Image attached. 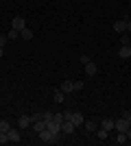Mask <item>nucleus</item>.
Segmentation results:
<instances>
[{
	"instance_id": "obj_1",
	"label": "nucleus",
	"mask_w": 131,
	"mask_h": 146,
	"mask_svg": "<svg viewBox=\"0 0 131 146\" xmlns=\"http://www.w3.org/2000/svg\"><path fill=\"white\" fill-rule=\"evenodd\" d=\"M46 129H48L50 133H55V137L59 140V133H61V122H57L55 118H53V120L46 122Z\"/></svg>"
},
{
	"instance_id": "obj_2",
	"label": "nucleus",
	"mask_w": 131,
	"mask_h": 146,
	"mask_svg": "<svg viewBox=\"0 0 131 146\" xmlns=\"http://www.w3.org/2000/svg\"><path fill=\"white\" fill-rule=\"evenodd\" d=\"M37 135H39V140H42V142H46V144H55V142H57L55 133H50L48 129H44V131H39Z\"/></svg>"
},
{
	"instance_id": "obj_3",
	"label": "nucleus",
	"mask_w": 131,
	"mask_h": 146,
	"mask_svg": "<svg viewBox=\"0 0 131 146\" xmlns=\"http://www.w3.org/2000/svg\"><path fill=\"white\" fill-rule=\"evenodd\" d=\"M114 129H116L118 133H127V129H129V122H127V118H120V120H114Z\"/></svg>"
},
{
	"instance_id": "obj_4",
	"label": "nucleus",
	"mask_w": 131,
	"mask_h": 146,
	"mask_svg": "<svg viewBox=\"0 0 131 146\" xmlns=\"http://www.w3.org/2000/svg\"><path fill=\"white\" fill-rule=\"evenodd\" d=\"M7 135H9V142H13V144L22 140V135H20V131H18V129H13V127L9 129V131H7Z\"/></svg>"
},
{
	"instance_id": "obj_5",
	"label": "nucleus",
	"mask_w": 131,
	"mask_h": 146,
	"mask_svg": "<svg viewBox=\"0 0 131 146\" xmlns=\"http://www.w3.org/2000/svg\"><path fill=\"white\" fill-rule=\"evenodd\" d=\"M114 31H116L118 35H120V33H125V31H127V20L125 18H122V20H116V22H114Z\"/></svg>"
},
{
	"instance_id": "obj_6",
	"label": "nucleus",
	"mask_w": 131,
	"mask_h": 146,
	"mask_svg": "<svg viewBox=\"0 0 131 146\" xmlns=\"http://www.w3.org/2000/svg\"><path fill=\"white\" fill-rule=\"evenodd\" d=\"M11 29H15V31H22V29H26V20H24V18H13V22H11Z\"/></svg>"
},
{
	"instance_id": "obj_7",
	"label": "nucleus",
	"mask_w": 131,
	"mask_h": 146,
	"mask_svg": "<svg viewBox=\"0 0 131 146\" xmlns=\"http://www.w3.org/2000/svg\"><path fill=\"white\" fill-rule=\"evenodd\" d=\"M74 124H72V120H63L61 122V133H66V135H68V133H72V131H74Z\"/></svg>"
},
{
	"instance_id": "obj_8",
	"label": "nucleus",
	"mask_w": 131,
	"mask_h": 146,
	"mask_svg": "<svg viewBox=\"0 0 131 146\" xmlns=\"http://www.w3.org/2000/svg\"><path fill=\"white\" fill-rule=\"evenodd\" d=\"M31 124H33V120L29 116H20L18 118V127L20 129H26V127H31Z\"/></svg>"
},
{
	"instance_id": "obj_9",
	"label": "nucleus",
	"mask_w": 131,
	"mask_h": 146,
	"mask_svg": "<svg viewBox=\"0 0 131 146\" xmlns=\"http://www.w3.org/2000/svg\"><path fill=\"white\" fill-rule=\"evenodd\" d=\"M59 90H61L63 94H70V92H74V83H72V81H63Z\"/></svg>"
},
{
	"instance_id": "obj_10",
	"label": "nucleus",
	"mask_w": 131,
	"mask_h": 146,
	"mask_svg": "<svg viewBox=\"0 0 131 146\" xmlns=\"http://www.w3.org/2000/svg\"><path fill=\"white\" fill-rule=\"evenodd\" d=\"M70 120H72L74 127H81V124H83V116L79 113V111H72V118H70Z\"/></svg>"
},
{
	"instance_id": "obj_11",
	"label": "nucleus",
	"mask_w": 131,
	"mask_h": 146,
	"mask_svg": "<svg viewBox=\"0 0 131 146\" xmlns=\"http://www.w3.org/2000/svg\"><path fill=\"white\" fill-rule=\"evenodd\" d=\"M118 55L122 57V59H129V57H131V46H129V44H127V46H122V48L118 50Z\"/></svg>"
},
{
	"instance_id": "obj_12",
	"label": "nucleus",
	"mask_w": 131,
	"mask_h": 146,
	"mask_svg": "<svg viewBox=\"0 0 131 146\" xmlns=\"http://www.w3.org/2000/svg\"><path fill=\"white\" fill-rule=\"evenodd\" d=\"M85 74H87V76H94V74H96V66H94L92 61H87V63H85Z\"/></svg>"
},
{
	"instance_id": "obj_13",
	"label": "nucleus",
	"mask_w": 131,
	"mask_h": 146,
	"mask_svg": "<svg viewBox=\"0 0 131 146\" xmlns=\"http://www.w3.org/2000/svg\"><path fill=\"white\" fill-rule=\"evenodd\" d=\"M100 129H105V131H114V120H109V118H105V120L100 122Z\"/></svg>"
},
{
	"instance_id": "obj_14",
	"label": "nucleus",
	"mask_w": 131,
	"mask_h": 146,
	"mask_svg": "<svg viewBox=\"0 0 131 146\" xmlns=\"http://www.w3.org/2000/svg\"><path fill=\"white\" fill-rule=\"evenodd\" d=\"M33 129H35V133H39V131H44L46 129V120H37V122H33Z\"/></svg>"
},
{
	"instance_id": "obj_15",
	"label": "nucleus",
	"mask_w": 131,
	"mask_h": 146,
	"mask_svg": "<svg viewBox=\"0 0 131 146\" xmlns=\"http://www.w3.org/2000/svg\"><path fill=\"white\" fill-rule=\"evenodd\" d=\"M20 37H22V39H31V37H33V31L31 29H22V31H20Z\"/></svg>"
},
{
	"instance_id": "obj_16",
	"label": "nucleus",
	"mask_w": 131,
	"mask_h": 146,
	"mask_svg": "<svg viewBox=\"0 0 131 146\" xmlns=\"http://www.w3.org/2000/svg\"><path fill=\"white\" fill-rule=\"evenodd\" d=\"M53 98H55V103H63V98H66V94H63L61 90H57V92H55V96H53Z\"/></svg>"
},
{
	"instance_id": "obj_17",
	"label": "nucleus",
	"mask_w": 131,
	"mask_h": 146,
	"mask_svg": "<svg viewBox=\"0 0 131 146\" xmlns=\"http://www.w3.org/2000/svg\"><path fill=\"white\" fill-rule=\"evenodd\" d=\"M85 131L94 133V131H96V122H85Z\"/></svg>"
},
{
	"instance_id": "obj_18",
	"label": "nucleus",
	"mask_w": 131,
	"mask_h": 146,
	"mask_svg": "<svg viewBox=\"0 0 131 146\" xmlns=\"http://www.w3.org/2000/svg\"><path fill=\"white\" fill-rule=\"evenodd\" d=\"M109 137V131H105V129H98V140H107Z\"/></svg>"
},
{
	"instance_id": "obj_19",
	"label": "nucleus",
	"mask_w": 131,
	"mask_h": 146,
	"mask_svg": "<svg viewBox=\"0 0 131 146\" xmlns=\"http://www.w3.org/2000/svg\"><path fill=\"white\" fill-rule=\"evenodd\" d=\"M9 129H11V124H9V122H7V120H0V131H5V133H7Z\"/></svg>"
},
{
	"instance_id": "obj_20",
	"label": "nucleus",
	"mask_w": 131,
	"mask_h": 146,
	"mask_svg": "<svg viewBox=\"0 0 131 146\" xmlns=\"http://www.w3.org/2000/svg\"><path fill=\"white\" fill-rule=\"evenodd\" d=\"M7 37H9V39H15V37H20V31L11 29V31H9V33H7Z\"/></svg>"
},
{
	"instance_id": "obj_21",
	"label": "nucleus",
	"mask_w": 131,
	"mask_h": 146,
	"mask_svg": "<svg viewBox=\"0 0 131 146\" xmlns=\"http://www.w3.org/2000/svg\"><path fill=\"white\" fill-rule=\"evenodd\" d=\"M116 142H118V144H125V142H127V133H118Z\"/></svg>"
},
{
	"instance_id": "obj_22",
	"label": "nucleus",
	"mask_w": 131,
	"mask_h": 146,
	"mask_svg": "<svg viewBox=\"0 0 131 146\" xmlns=\"http://www.w3.org/2000/svg\"><path fill=\"white\" fill-rule=\"evenodd\" d=\"M7 142H9V135L5 131H0V144H7Z\"/></svg>"
},
{
	"instance_id": "obj_23",
	"label": "nucleus",
	"mask_w": 131,
	"mask_h": 146,
	"mask_svg": "<svg viewBox=\"0 0 131 146\" xmlns=\"http://www.w3.org/2000/svg\"><path fill=\"white\" fill-rule=\"evenodd\" d=\"M53 116H55V113H50V111H42V118H44L46 122H48V120H53Z\"/></svg>"
},
{
	"instance_id": "obj_24",
	"label": "nucleus",
	"mask_w": 131,
	"mask_h": 146,
	"mask_svg": "<svg viewBox=\"0 0 131 146\" xmlns=\"http://www.w3.org/2000/svg\"><path fill=\"white\" fill-rule=\"evenodd\" d=\"M120 42H122V46H127L131 39H129V35H122V33H120Z\"/></svg>"
},
{
	"instance_id": "obj_25",
	"label": "nucleus",
	"mask_w": 131,
	"mask_h": 146,
	"mask_svg": "<svg viewBox=\"0 0 131 146\" xmlns=\"http://www.w3.org/2000/svg\"><path fill=\"white\" fill-rule=\"evenodd\" d=\"M7 42H9V37H7V35H0V46H2V48H5Z\"/></svg>"
},
{
	"instance_id": "obj_26",
	"label": "nucleus",
	"mask_w": 131,
	"mask_h": 146,
	"mask_svg": "<svg viewBox=\"0 0 131 146\" xmlns=\"http://www.w3.org/2000/svg\"><path fill=\"white\" fill-rule=\"evenodd\" d=\"M79 90H83V83H81V81H76V83H74V92H79Z\"/></svg>"
},
{
	"instance_id": "obj_27",
	"label": "nucleus",
	"mask_w": 131,
	"mask_h": 146,
	"mask_svg": "<svg viewBox=\"0 0 131 146\" xmlns=\"http://www.w3.org/2000/svg\"><path fill=\"white\" fill-rule=\"evenodd\" d=\"M31 120H33V122H37V120H42V113H35V116H31Z\"/></svg>"
},
{
	"instance_id": "obj_28",
	"label": "nucleus",
	"mask_w": 131,
	"mask_h": 146,
	"mask_svg": "<svg viewBox=\"0 0 131 146\" xmlns=\"http://www.w3.org/2000/svg\"><path fill=\"white\" fill-rule=\"evenodd\" d=\"M125 118H127V122H129V127H131V111H125Z\"/></svg>"
},
{
	"instance_id": "obj_29",
	"label": "nucleus",
	"mask_w": 131,
	"mask_h": 146,
	"mask_svg": "<svg viewBox=\"0 0 131 146\" xmlns=\"http://www.w3.org/2000/svg\"><path fill=\"white\" fill-rule=\"evenodd\" d=\"M127 140H131V127L127 129Z\"/></svg>"
},
{
	"instance_id": "obj_30",
	"label": "nucleus",
	"mask_w": 131,
	"mask_h": 146,
	"mask_svg": "<svg viewBox=\"0 0 131 146\" xmlns=\"http://www.w3.org/2000/svg\"><path fill=\"white\" fill-rule=\"evenodd\" d=\"M127 31L131 33V20H127Z\"/></svg>"
},
{
	"instance_id": "obj_31",
	"label": "nucleus",
	"mask_w": 131,
	"mask_h": 146,
	"mask_svg": "<svg viewBox=\"0 0 131 146\" xmlns=\"http://www.w3.org/2000/svg\"><path fill=\"white\" fill-rule=\"evenodd\" d=\"M2 55H5V52H2V46H0V57H2Z\"/></svg>"
},
{
	"instance_id": "obj_32",
	"label": "nucleus",
	"mask_w": 131,
	"mask_h": 146,
	"mask_svg": "<svg viewBox=\"0 0 131 146\" xmlns=\"http://www.w3.org/2000/svg\"><path fill=\"white\" fill-rule=\"evenodd\" d=\"M129 46H131V42H129Z\"/></svg>"
}]
</instances>
